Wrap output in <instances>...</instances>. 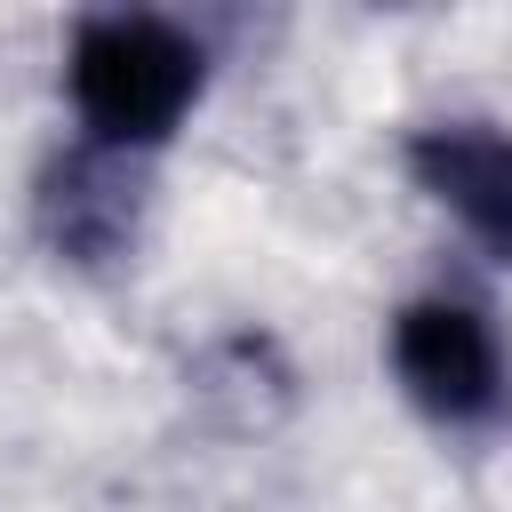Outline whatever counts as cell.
I'll list each match as a JSON object with an SVG mask.
<instances>
[{
  "label": "cell",
  "mask_w": 512,
  "mask_h": 512,
  "mask_svg": "<svg viewBox=\"0 0 512 512\" xmlns=\"http://www.w3.org/2000/svg\"><path fill=\"white\" fill-rule=\"evenodd\" d=\"M64 96L104 160L160 152L208 96V48L152 8H96L64 40Z\"/></svg>",
  "instance_id": "6da1fadb"
},
{
  "label": "cell",
  "mask_w": 512,
  "mask_h": 512,
  "mask_svg": "<svg viewBox=\"0 0 512 512\" xmlns=\"http://www.w3.org/2000/svg\"><path fill=\"white\" fill-rule=\"evenodd\" d=\"M392 384L432 416V424H488L504 408V336L472 296H408L384 336Z\"/></svg>",
  "instance_id": "7a4b0ae2"
},
{
  "label": "cell",
  "mask_w": 512,
  "mask_h": 512,
  "mask_svg": "<svg viewBox=\"0 0 512 512\" xmlns=\"http://www.w3.org/2000/svg\"><path fill=\"white\" fill-rule=\"evenodd\" d=\"M408 176L416 192L456 216V232L512 264V128L504 120H424L408 136Z\"/></svg>",
  "instance_id": "3957f363"
}]
</instances>
